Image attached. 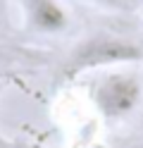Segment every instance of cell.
Listing matches in <instances>:
<instances>
[{
    "label": "cell",
    "instance_id": "1",
    "mask_svg": "<svg viewBox=\"0 0 143 148\" xmlns=\"http://www.w3.org/2000/svg\"><path fill=\"white\" fill-rule=\"evenodd\" d=\"M143 60V48L117 34H91L67 53L60 64V81H74L88 72H105L114 67H129Z\"/></svg>",
    "mask_w": 143,
    "mask_h": 148
},
{
    "label": "cell",
    "instance_id": "2",
    "mask_svg": "<svg viewBox=\"0 0 143 148\" xmlns=\"http://www.w3.org/2000/svg\"><path fill=\"white\" fill-rule=\"evenodd\" d=\"M91 103L105 122H122L143 103V79L129 67L105 69L91 86Z\"/></svg>",
    "mask_w": 143,
    "mask_h": 148
},
{
    "label": "cell",
    "instance_id": "3",
    "mask_svg": "<svg viewBox=\"0 0 143 148\" xmlns=\"http://www.w3.org/2000/svg\"><path fill=\"white\" fill-rule=\"evenodd\" d=\"M24 26L34 34L57 36L69 26V12L60 0H19Z\"/></svg>",
    "mask_w": 143,
    "mask_h": 148
},
{
    "label": "cell",
    "instance_id": "4",
    "mask_svg": "<svg viewBox=\"0 0 143 148\" xmlns=\"http://www.w3.org/2000/svg\"><path fill=\"white\" fill-rule=\"evenodd\" d=\"M86 3H91L95 7H103V10H114V12H122L127 10V0H86Z\"/></svg>",
    "mask_w": 143,
    "mask_h": 148
},
{
    "label": "cell",
    "instance_id": "5",
    "mask_svg": "<svg viewBox=\"0 0 143 148\" xmlns=\"http://www.w3.org/2000/svg\"><path fill=\"white\" fill-rule=\"evenodd\" d=\"M7 17H10V0H0V26L7 24Z\"/></svg>",
    "mask_w": 143,
    "mask_h": 148
},
{
    "label": "cell",
    "instance_id": "6",
    "mask_svg": "<svg viewBox=\"0 0 143 148\" xmlns=\"http://www.w3.org/2000/svg\"><path fill=\"white\" fill-rule=\"evenodd\" d=\"M0 148H14V146L10 143V141H7V138H5L3 134H0Z\"/></svg>",
    "mask_w": 143,
    "mask_h": 148
},
{
    "label": "cell",
    "instance_id": "7",
    "mask_svg": "<svg viewBox=\"0 0 143 148\" xmlns=\"http://www.w3.org/2000/svg\"><path fill=\"white\" fill-rule=\"evenodd\" d=\"M131 148H143V138H138V141H133Z\"/></svg>",
    "mask_w": 143,
    "mask_h": 148
},
{
    "label": "cell",
    "instance_id": "8",
    "mask_svg": "<svg viewBox=\"0 0 143 148\" xmlns=\"http://www.w3.org/2000/svg\"><path fill=\"white\" fill-rule=\"evenodd\" d=\"M141 12H143V10H141Z\"/></svg>",
    "mask_w": 143,
    "mask_h": 148
}]
</instances>
